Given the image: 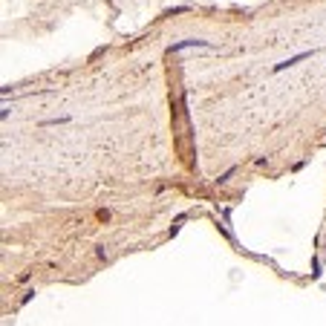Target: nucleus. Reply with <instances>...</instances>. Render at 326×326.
Returning a JSON list of instances; mask_svg holds the SVG:
<instances>
[{"mask_svg":"<svg viewBox=\"0 0 326 326\" xmlns=\"http://www.w3.org/2000/svg\"><path fill=\"white\" fill-rule=\"evenodd\" d=\"M231 173H234V167H231V170H225V173H223V176H220L217 182H220V185H223V182H228V179H231Z\"/></svg>","mask_w":326,"mask_h":326,"instance_id":"20e7f679","label":"nucleus"},{"mask_svg":"<svg viewBox=\"0 0 326 326\" xmlns=\"http://www.w3.org/2000/svg\"><path fill=\"white\" fill-rule=\"evenodd\" d=\"M315 52L309 49V52H300V55H292V58H286V61H280V64H274V72H283V69H289V66L300 64V61H306V58H312Z\"/></svg>","mask_w":326,"mask_h":326,"instance_id":"f03ea898","label":"nucleus"},{"mask_svg":"<svg viewBox=\"0 0 326 326\" xmlns=\"http://www.w3.org/2000/svg\"><path fill=\"white\" fill-rule=\"evenodd\" d=\"M191 46H205V49H211V41H199V38H188V41H179V43L167 46V52H182V49H191Z\"/></svg>","mask_w":326,"mask_h":326,"instance_id":"f257e3e1","label":"nucleus"},{"mask_svg":"<svg viewBox=\"0 0 326 326\" xmlns=\"http://www.w3.org/2000/svg\"><path fill=\"white\" fill-rule=\"evenodd\" d=\"M64 122H69V116H61V119H46V122H43V124H46V127H49V124H64Z\"/></svg>","mask_w":326,"mask_h":326,"instance_id":"7ed1b4c3","label":"nucleus"}]
</instances>
